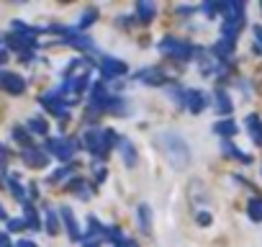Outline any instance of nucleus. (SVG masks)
<instances>
[{"instance_id":"f257e3e1","label":"nucleus","mask_w":262,"mask_h":247,"mask_svg":"<svg viewBox=\"0 0 262 247\" xmlns=\"http://www.w3.org/2000/svg\"><path fill=\"white\" fill-rule=\"evenodd\" d=\"M155 142H157V147L162 149V155L167 157V162L172 165V168L182 170V168H188V165H191L193 152H191V147L185 144V139L180 134H175V132H160Z\"/></svg>"},{"instance_id":"f03ea898","label":"nucleus","mask_w":262,"mask_h":247,"mask_svg":"<svg viewBox=\"0 0 262 247\" xmlns=\"http://www.w3.org/2000/svg\"><path fill=\"white\" fill-rule=\"evenodd\" d=\"M80 147H83L80 139H69V142H64V139H49L47 142V152H52L57 160H69L72 152L80 149Z\"/></svg>"},{"instance_id":"7ed1b4c3","label":"nucleus","mask_w":262,"mask_h":247,"mask_svg":"<svg viewBox=\"0 0 262 247\" xmlns=\"http://www.w3.org/2000/svg\"><path fill=\"white\" fill-rule=\"evenodd\" d=\"M98 67H100V75L105 77V80H114V77H119V75H126V62H121V59H110V57H103L100 62H98Z\"/></svg>"},{"instance_id":"20e7f679","label":"nucleus","mask_w":262,"mask_h":247,"mask_svg":"<svg viewBox=\"0 0 262 247\" xmlns=\"http://www.w3.org/2000/svg\"><path fill=\"white\" fill-rule=\"evenodd\" d=\"M0 85H3L8 93H13V96H21L26 90V80L21 75H16V72H3L0 75Z\"/></svg>"},{"instance_id":"39448f33","label":"nucleus","mask_w":262,"mask_h":247,"mask_svg":"<svg viewBox=\"0 0 262 247\" xmlns=\"http://www.w3.org/2000/svg\"><path fill=\"white\" fill-rule=\"evenodd\" d=\"M23 162L28 165V168H47L49 157H47L42 149H36V147H28V149H23Z\"/></svg>"},{"instance_id":"423d86ee","label":"nucleus","mask_w":262,"mask_h":247,"mask_svg":"<svg viewBox=\"0 0 262 247\" xmlns=\"http://www.w3.org/2000/svg\"><path fill=\"white\" fill-rule=\"evenodd\" d=\"M116 147H119V152H121V157L126 162V168H134V165H136V149H134V144L126 137H119Z\"/></svg>"},{"instance_id":"0eeeda50","label":"nucleus","mask_w":262,"mask_h":247,"mask_svg":"<svg viewBox=\"0 0 262 247\" xmlns=\"http://www.w3.org/2000/svg\"><path fill=\"white\" fill-rule=\"evenodd\" d=\"M85 147H88L93 155H100V157H103V152H105V147H103V132L90 129V132L85 134Z\"/></svg>"},{"instance_id":"6e6552de","label":"nucleus","mask_w":262,"mask_h":247,"mask_svg":"<svg viewBox=\"0 0 262 247\" xmlns=\"http://www.w3.org/2000/svg\"><path fill=\"white\" fill-rule=\"evenodd\" d=\"M185 103H188V108H191L193 113H201V111L208 106V98H206L201 90H188V93H185Z\"/></svg>"},{"instance_id":"1a4fd4ad","label":"nucleus","mask_w":262,"mask_h":247,"mask_svg":"<svg viewBox=\"0 0 262 247\" xmlns=\"http://www.w3.org/2000/svg\"><path fill=\"white\" fill-rule=\"evenodd\" d=\"M59 217L64 219V227H67L69 239H78V237H80V229H78V222H74V214H72L69 206H62V209H59Z\"/></svg>"},{"instance_id":"9d476101","label":"nucleus","mask_w":262,"mask_h":247,"mask_svg":"<svg viewBox=\"0 0 262 247\" xmlns=\"http://www.w3.org/2000/svg\"><path fill=\"white\" fill-rule=\"evenodd\" d=\"M136 219H139V227L144 234H152V209H149L146 203H141L136 209Z\"/></svg>"},{"instance_id":"9b49d317","label":"nucleus","mask_w":262,"mask_h":247,"mask_svg":"<svg viewBox=\"0 0 262 247\" xmlns=\"http://www.w3.org/2000/svg\"><path fill=\"white\" fill-rule=\"evenodd\" d=\"M244 127H247V132L252 134V142H254V144H262V123H259V118H257L254 113L247 116V123H244Z\"/></svg>"},{"instance_id":"f8f14e48","label":"nucleus","mask_w":262,"mask_h":247,"mask_svg":"<svg viewBox=\"0 0 262 247\" xmlns=\"http://www.w3.org/2000/svg\"><path fill=\"white\" fill-rule=\"evenodd\" d=\"M136 18L141 23H152L155 21V3H146V0L136 3Z\"/></svg>"},{"instance_id":"ddd939ff","label":"nucleus","mask_w":262,"mask_h":247,"mask_svg":"<svg viewBox=\"0 0 262 247\" xmlns=\"http://www.w3.org/2000/svg\"><path fill=\"white\" fill-rule=\"evenodd\" d=\"M23 222H26V227L28 229H42V222H39V214H36V209L26 201L23 203Z\"/></svg>"},{"instance_id":"4468645a","label":"nucleus","mask_w":262,"mask_h":247,"mask_svg":"<svg viewBox=\"0 0 262 247\" xmlns=\"http://www.w3.org/2000/svg\"><path fill=\"white\" fill-rule=\"evenodd\" d=\"M136 77L144 80L146 85H162V80H165V75L160 70H141V72H136Z\"/></svg>"},{"instance_id":"2eb2a0df","label":"nucleus","mask_w":262,"mask_h":247,"mask_svg":"<svg viewBox=\"0 0 262 247\" xmlns=\"http://www.w3.org/2000/svg\"><path fill=\"white\" fill-rule=\"evenodd\" d=\"M213 132H216V134H221V137H227V139H229V137H234V134L239 132V127H237V123H234V121H229V118H227V121H218V123H216V127H213Z\"/></svg>"},{"instance_id":"dca6fc26","label":"nucleus","mask_w":262,"mask_h":247,"mask_svg":"<svg viewBox=\"0 0 262 247\" xmlns=\"http://www.w3.org/2000/svg\"><path fill=\"white\" fill-rule=\"evenodd\" d=\"M216 108H218V113H223V116H227V113H232V101H229V96L227 93H223V90H216Z\"/></svg>"},{"instance_id":"f3484780","label":"nucleus","mask_w":262,"mask_h":247,"mask_svg":"<svg viewBox=\"0 0 262 247\" xmlns=\"http://www.w3.org/2000/svg\"><path fill=\"white\" fill-rule=\"evenodd\" d=\"M36 41L33 36H8V47L11 49H23V47H33Z\"/></svg>"},{"instance_id":"a211bd4d","label":"nucleus","mask_w":262,"mask_h":247,"mask_svg":"<svg viewBox=\"0 0 262 247\" xmlns=\"http://www.w3.org/2000/svg\"><path fill=\"white\" fill-rule=\"evenodd\" d=\"M247 214H249L252 222H262V201H259V198H252V201H249Z\"/></svg>"},{"instance_id":"6ab92c4d","label":"nucleus","mask_w":262,"mask_h":247,"mask_svg":"<svg viewBox=\"0 0 262 247\" xmlns=\"http://www.w3.org/2000/svg\"><path fill=\"white\" fill-rule=\"evenodd\" d=\"M232 49H234V41H227V39H223V41H218V44L213 47V54L223 59V57H229V54H232Z\"/></svg>"},{"instance_id":"aec40b11","label":"nucleus","mask_w":262,"mask_h":247,"mask_svg":"<svg viewBox=\"0 0 262 247\" xmlns=\"http://www.w3.org/2000/svg\"><path fill=\"white\" fill-rule=\"evenodd\" d=\"M28 132H33V134H47V132H49V123H47L44 118H31V121H28Z\"/></svg>"},{"instance_id":"412c9836","label":"nucleus","mask_w":262,"mask_h":247,"mask_svg":"<svg viewBox=\"0 0 262 247\" xmlns=\"http://www.w3.org/2000/svg\"><path fill=\"white\" fill-rule=\"evenodd\" d=\"M177 44H180L177 39H170V36H167V39H162L160 44H157V49H160L162 54H170V57H172V52L177 49Z\"/></svg>"},{"instance_id":"4be33fe9","label":"nucleus","mask_w":262,"mask_h":247,"mask_svg":"<svg viewBox=\"0 0 262 247\" xmlns=\"http://www.w3.org/2000/svg\"><path fill=\"white\" fill-rule=\"evenodd\" d=\"M47 232H49V234H57V232H59V219H57V211H54V209H47Z\"/></svg>"},{"instance_id":"5701e85b","label":"nucleus","mask_w":262,"mask_h":247,"mask_svg":"<svg viewBox=\"0 0 262 247\" xmlns=\"http://www.w3.org/2000/svg\"><path fill=\"white\" fill-rule=\"evenodd\" d=\"M67 44H72V47H80V49H93V39H88V36H72V39H67Z\"/></svg>"},{"instance_id":"b1692460","label":"nucleus","mask_w":262,"mask_h":247,"mask_svg":"<svg viewBox=\"0 0 262 247\" xmlns=\"http://www.w3.org/2000/svg\"><path fill=\"white\" fill-rule=\"evenodd\" d=\"M74 170V165H64V168H59V170H54L52 175H49V183H57V180H64L69 173Z\"/></svg>"},{"instance_id":"393cba45","label":"nucleus","mask_w":262,"mask_h":247,"mask_svg":"<svg viewBox=\"0 0 262 247\" xmlns=\"http://www.w3.org/2000/svg\"><path fill=\"white\" fill-rule=\"evenodd\" d=\"M95 18H98V11H95V8H88V11L83 13V18H80L78 28H88V26H90V23H93Z\"/></svg>"},{"instance_id":"a878e982","label":"nucleus","mask_w":262,"mask_h":247,"mask_svg":"<svg viewBox=\"0 0 262 247\" xmlns=\"http://www.w3.org/2000/svg\"><path fill=\"white\" fill-rule=\"evenodd\" d=\"M13 139H18V142H21L26 149L31 147V134H28L26 129H21V127H16V129H13Z\"/></svg>"},{"instance_id":"bb28decb","label":"nucleus","mask_w":262,"mask_h":247,"mask_svg":"<svg viewBox=\"0 0 262 247\" xmlns=\"http://www.w3.org/2000/svg\"><path fill=\"white\" fill-rule=\"evenodd\" d=\"M11 193H13L16 198H21V201L26 203V193H23V188H21V186H18L16 180H11Z\"/></svg>"},{"instance_id":"cd10ccee","label":"nucleus","mask_w":262,"mask_h":247,"mask_svg":"<svg viewBox=\"0 0 262 247\" xmlns=\"http://www.w3.org/2000/svg\"><path fill=\"white\" fill-rule=\"evenodd\" d=\"M23 227H26L23 219H11V222H8V232H21Z\"/></svg>"},{"instance_id":"c85d7f7f","label":"nucleus","mask_w":262,"mask_h":247,"mask_svg":"<svg viewBox=\"0 0 262 247\" xmlns=\"http://www.w3.org/2000/svg\"><path fill=\"white\" fill-rule=\"evenodd\" d=\"M213 219H211V214L208 211H198V224H203V227H208Z\"/></svg>"},{"instance_id":"c756f323","label":"nucleus","mask_w":262,"mask_h":247,"mask_svg":"<svg viewBox=\"0 0 262 247\" xmlns=\"http://www.w3.org/2000/svg\"><path fill=\"white\" fill-rule=\"evenodd\" d=\"M254 36L259 39V44H257L254 49H257V52H262V26H254Z\"/></svg>"},{"instance_id":"7c9ffc66","label":"nucleus","mask_w":262,"mask_h":247,"mask_svg":"<svg viewBox=\"0 0 262 247\" xmlns=\"http://www.w3.org/2000/svg\"><path fill=\"white\" fill-rule=\"evenodd\" d=\"M0 247H11V239H8V234H0Z\"/></svg>"},{"instance_id":"2f4dec72","label":"nucleus","mask_w":262,"mask_h":247,"mask_svg":"<svg viewBox=\"0 0 262 247\" xmlns=\"http://www.w3.org/2000/svg\"><path fill=\"white\" fill-rule=\"evenodd\" d=\"M16 247H36V244H33V242H31V239H21V242H18V244H16Z\"/></svg>"},{"instance_id":"473e14b6","label":"nucleus","mask_w":262,"mask_h":247,"mask_svg":"<svg viewBox=\"0 0 262 247\" xmlns=\"http://www.w3.org/2000/svg\"><path fill=\"white\" fill-rule=\"evenodd\" d=\"M95 180H105V170H103V168L95 170Z\"/></svg>"},{"instance_id":"72a5a7b5","label":"nucleus","mask_w":262,"mask_h":247,"mask_svg":"<svg viewBox=\"0 0 262 247\" xmlns=\"http://www.w3.org/2000/svg\"><path fill=\"white\" fill-rule=\"evenodd\" d=\"M6 59H8V54H6V52H3V49H0V65H3V62H6Z\"/></svg>"},{"instance_id":"f704fd0d","label":"nucleus","mask_w":262,"mask_h":247,"mask_svg":"<svg viewBox=\"0 0 262 247\" xmlns=\"http://www.w3.org/2000/svg\"><path fill=\"white\" fill-rule=\"evenodd\" d=\"M85 247H100V242H90V239H88V242H85Z\"/></svg>"},{"instance_id":"c9c22d12","label":"nucleus","mask_w":262,"mask_h":247,"mask_svg":"<svg viewBox=\"0 0 262 247\" xmlns=\"http://www.w3.org/2000/svg\"><path fill=\"white\" fill-rule=\"evenodd\" d=\"M0 219H6V209H3V206H0Z\"/></svg>"}]
</instances>
